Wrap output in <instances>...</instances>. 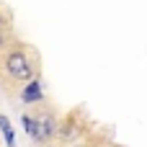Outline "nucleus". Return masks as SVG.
<instances>
[{
  "instance_id": "39448f33",
  "label": "nucleus",
  "mask_w": 147,
  "mask_h": 147,
  "mask_svg": "<svg viewBox=\"0 0 147 147\" xmlns=\"http://www.w3.org/2000/svg\"><path fill=\"white\" fill-rule=\"evenodd\" d=\"M21 124H23L26 134L34 140V134H36V119H31V116H23V119H21Z\"/></svg>"
},
{
  "instance_id": "f257e3e1",
  "label": "nucleus",
  "mask_w": 147,
  "mask_h": 147,
  "mask_svg": "<svg viewBox=\"0 0 147 147\" xmlns=\"http://www.w3.org/2000/svg\"><path fill=\"white\" fill-rule=\"evenodd\" d=\"M3 70H5V75H8L10 80H16V83H28V80L34 78V67H31V62H28V57H26L23 49H10V52L5 54Z\"/></svg>"
},
{
  "instance_id": "0eeeda50",
  "label": "nucleus",
  "mask_w": 147,
  "mask_h": 147,
  "mask_svg": "<svg viewBox=\"0 0 147 147\" xmlns=\"http://www.w3.org/2000/svg\"><path fill=\"white\" fill-rule=\"evenodd\" d=\"M78 147H90V145H78Z\"/></svg>"
},
{
  "instance_id": "20e7f679",
  "label": "nucleus",
  "mask_w": 147,
  "mask_h": 147,
  "mask_svg": "<svg viewBox=\"0 0 147 147\" xmlns=\"http://www.w3.org/2000/svg\"><path fill=\"white\" fill-rule=\"evenodd\" d=\"M0 129H3V137H5V145L13 147L16 145V134H13V127L8 121V116H0Z\"/></svg>"
},
{
  "instance_id": "423d86ee",
  "label": "nucleus",
  "mask_w": 147,
  "mask_h": 147,
  "mask_svg": "<svg viewBox=\"0 0 147 147\" xmlns=\"http://www.w3.org/2000/svg\"><path fill=\"white\" fill-rule=\"evenodd\" d=\"M3 47H5V34H3V23H0V52H3Z\"/></svg>"
},
{
  "instance_id": "7ed1b4c3",
  "label": "nucleus",
  "mask_w": 147,
  "mask_h": 147,
  "mask_svg": "<svg viewBox=\"0 0 147 147\" xmlns=\"http://www.w3.org/2000/svg\"><path fill=\"white\" fill-rule=\"evenodd\" d=\"M41 98H44L41 83H39L36 78H31V80L23 85V90H21V101H23V103H39Z\"/></svg>"
},
{
  "instance_id": "f03ea898",
  "label": "nucleus",
  "mask_w": 147,
  "mask_h": 147,
  "mask_svg": "<svg viewBox=\"0 0 147 147\" xmlns=\"http://www.w3.org/2000/svg\"><path fill=\"white\" fill-rule=\"evenodd\" d=\"M52 137H57L54 119H52V116H39V119H36V134H34V140H36V142H49Z\"/></svg>"
}]
</instances>
